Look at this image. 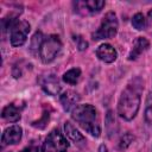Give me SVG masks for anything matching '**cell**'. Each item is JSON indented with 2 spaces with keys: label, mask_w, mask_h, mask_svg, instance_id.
Wrapping results in <instances>:
<instances>
[{
  "label": "cell",
  "mask_w": 152,
  "mask_h": 152,
  "mask_svg": "<svg viewBox=\"0 0 152 152\" xmlns=\"http://www.w3.org/2000/svg\"><path fill=\"white\" fill-rule=\"evenodd\" d=\"M68 142L58 129H53L45 139L42 152H66Z\"/></svg>",
  "instance_id": "5"
},
{
  "label": "cell",
  "mask_w": 152,
  "mask_h": 152,
  "mask_svg": "<svg viewBox=\"0 0 152 152\" xmlns=\"http://www.w3.org/2000/svg\"><path fill=\"white\" fill-rule=\"evenodd\" d=\"M115 119H114V116H113V113L109 110L108 113H107V116H106V127H107V131H108V135L110 137V127H113V129H114V127H115Z\"/></svg>",
  "instance_id": "19"
},
{
  "label": "cell",
  "mask_w": 152,
  "mask_h": 152,
  "mask_svg": "<svg viewBox=\"0 0 152 152\" xmlns=\"http://www.w3.org/2000/svg\"><path fill=\"white\" fill-rule=\"evenodd\" d=\"M148 40L146 38H142V37H139L135 42H134V45H133V49L131 50L129 52V56L128 58L129 59H135L144 50H146L148 48Z\"/></svg>",
  "instance_id": "12"
},
{
  "label": "cell",
  "mask_w": 152,
  "mask_h": 152,
  "mask_svg": "<svg viewBox=\"0 0 152 152\" xmlns=\"http://www.w3.org/2000/svg\"><path fill=\"white\" fill-rule=\"evenodd\" d=\"M132 25L137 28V30H142L146 25V21H145V18L141 13H137L133 19H132Z\"/></svg>",
  "instance_id": "17"
},
{
  "label": "cell",
  "mask_w": 152,
  "mask_h": 152,
  "mask_svg": "<svg viewBox=\"0 0 152 152\" xmlns=\"http://www.w3.org/2000/svg\"><path fill=\"white\" fill-rule=\"evenodd\" d=\"M96 55L101 61H103L106 63H112V62H114L116 59V51L109 44L100 45L99 49L96 50Z\"/></svg>",
  "instance_id": "9"
},
{
  "label": "cell",
  "mask_w": 152,
  "mask_h": 152,
  "mask_svg": "<svg viewBox=\"0 0 152 152\" xmlns=\"http://www.w3.org/2000/svg\"><path fill=\"white\" fill-rule=\"evenodd\" d=\"M64 129H65V133L66 135L75 142V144H81V142H84V137L72 126V124H70L69 121H66L64 124Z\"/></svg>",
  "instance_id": "13"
},
{
  "label": "cell",
  "mask_w": 152,
  "mask_h": 152,
  "mask_svg": "<svg viewBox=\"0 0 152 152\" xmlns=\"http://www.w3.org/2000/svg\"><path fill=\"white\" fill-rule=\"evenodd\" d=\"M80 76H81V70L78 68H74L63 75V81L69 84H75V83H77Z\"/></svg>",
  "instance_id": "15"
},
{
  "label": "cell",
  "mask_w": 152,
  "mask_h": 152,
  "mask_svg": "<svg viewBox=\"0 0 152 152\" xmlns=\"http://www.w3.org/2000/svg\"><path fill=\"white\" fill-rule=\"evenodd\" d=\"M20 152H38V147L37 146H28V147H25L24 150H21Z\"/></svg>",
  "instance_id": "22"
},
{
  "label": "cell",
  "mask_w": 152,
  "mask_h": 152,
  "mask_svg": "<svg viewBox=\"0 0 152 152\" xmlns=\"http://www.w3.org/2000/svg\"><path fill=\"white\" fill-rule=\"evenodd\" d=\"M78 101H80L78 94L72 91V90H66L65 93H63L61 95V103L63 106V109L66 110V112H69L74 107H76Z\"/></svg>",
  "instance_id": "11"
},
{
  "label": "cell",
  "mask_w": 152,
  "mask_h": 152,
  "mask_svg": "<svg viewBox=\"0 0 152 152\" xmlns=\"http://www.w3.org/2000/svg\"><path fill=\"white\" fill-rule=\"evenodd\" d=\"M146 120L150 125H152V106L148 107L147 110H146Z\"/></svg>",
  "instance_id": "21"
},
{
  "label": "cell",
  "mask_w": 152,
  "mask_h": 152,
  "mask_svg": "<svg viewBox=\"0 0 152 152\" xmlns=\"http://www.w3.org/2000/svg\"><path fill=\"white\" fill-rule=\"evenodd\" d=\"M43 39H44V37H43L42 32H37L33 36L32 42H31V51L33 53H39V48H40V45L43 43Z\"/></svg>",
  "instance_id": "16"
},
{
  "label": "cell",
  "mask_w": 152,
  "mask_h": 152,
  "mask_svg": "<svg viewBox=\"0 0 152 152\" xmlns=\"http://www.w3.org/2000/svg\"><path fill=\"white\" fill-rule=\"evenodd\" d=\"M21 127H19L18 125L11 126L8 128L5 129L2 138H1V142L2 145H10V144H17L20 141L21 139Z\"/></svg>",
  "instance_id": "8"
},
{
  "label": "cell",
  "mask_w": 152,
  "mask_h": 152,
  "mask_svg": "<svg viewBox=\"0 0 152 152\" xmlns=\"http://www.w3.org/2000/svg\"><path fill=\"white\" fill-rule=\"evenodd\" d=\"M118 31V19L115 13L108 12L103 19L102 23L99 27V30L94 33V39H108L113 38L116 34Z\"/></svg>",
  "instance_id": "4"
},
{
  "label": "cell",
  "mask_w": 152,
  "mask_h": 152,
  "mask_svg": "<svg viewBox=\"0 0 152 152\" xmlns=\"http://www.w3.org/2000/svg\"><path fill=\"white\" fill-rule=\"evenodd\" d=\"M39 83L44 89V91L50 95H57L61 91V84L58 82L57 76H55L53 74L42 76L39 78Z\"/></svg>",
  "instance_id": "7"
},
{
  "label": "cell",
  "mask_w": 152,
  "mask_h": 152,
  "mask_svg": "<svg viewBox=\"0 0 152 152\" xmlns=\"http://www.w3.org/2000/svg\"><path fill=\"white\" fill-rule=\"evenodd\" d=\"M72 119L80 126L94 137H99L101 128L96 122V110L91 104H78L72 109Z\"/></svg>",
  "instance_id": "1"
},
{
  "label": "cell",
  "mask_w": 152,
  "mask_h": 152,
  "mask_svg": "<svg viewBox=\"0 0 152 152\" xmlns=\"http://www.w3.org/2000/svg\"><path fill=\"white\" fill-rule=\"evenodd\" d=\"M62 48V43L58 36H49L43 39V43L39 48V57L44 63H50L55 59L57 53Z\"/></svg>",
  "instance_id": "3"
},
{
  "label": "cell",
  "mask_w": 152,
  "mask_h": 152,
  "mask_svg": "<svg viewBox=\"0 0 152 152\" xmlns=\"http://www.w3.org/2000/svg\"><path fill=\"white\" fill-rule=\"evenodd\" d=\"M30 32V24L25 20L17 21L11 28V44L13 46H20L26 42L27 33Z\"/></svg>",
  "instance_id": "6"
},
{
  "label": "cell",
  "mask_w": 152,
  "mask_h": 152,
  "mask_svg": "<svg viewBox=\"0 0 152 152\" xmlns=\"http://www.w3.org/2000/svg\"><path fill=\"white\" fill-rule=\"evenodd\" d=\"M133 135L132 134H125V135H122L121 137V139H120V142H119V147L121 148V150H125V148H127L129 145H131V142L133 141Z\"/></svg>",
  "instance_id": "18"
},
{
  "label": "cell",
  "mask_w": 152,
  "mask_h": 152,
  "mask_svg": "<svg viewBox=\"0 0 152 152\" xmlns=\"http://www.w3.org/2000/svg\"><path fill=\"white\" fill-rule=\"evenodd\" d=\"M100 152H107V147L104 146V145H101L100 146V150H99Z\"/></svg>",
  "instance_id": "23"
},
{
  "label": "cell",
  "mask_w": 152,
  "mask_h": 152,
  "mask_svg": "<svg viewBox=\"0 0 152 152\" xmlns=\"http://www.w3.org/2000/svg\"><path fill=\"white\" fill-rule=\"evenodd\" d=\"M103 6H104V1H101V0H88V1L75 2V7L77 11L86 10V12H89V13L100 12Z\"/></svg>",
  "instance_id": "10"
},
{
  "label": "cell",
  "mask_w": 152,
  "mask_h": 152,
  "mask_svg": "<svg viewBox=\"0 0 152 152\" xmlns=\"http://www.w3.org/2000/svg\"><path fill=\"white\" fill-rule=\"evenodd\" d=\"M148 18H150V20H152V11L148 12Z\"/></svg>",
  "instance_id": "24"
},
{
  "label": "cell",
  "mask_w": 152,
  "mask_h": 152,
  "mask_svg": "<svg viewBox=\"0 0 152 152\" xmlns=\"http://www.w3.org/2000/svg\"><path fill=\"white\" fill-rule=\"evenodd\" d=\"M140 106V95L139 93L135 90L134 87H127L119 100V104H118V110L121 118H124L125 120H132L139 109Z\"/></svg>",
  "instance_id": "2"
},
{
  "label": "cell",
  "mask_w": 152,
  "mask_h": 152,
  "mask_svg": "<svg viewBox=\"0 0 152 152\" xmlns=\"http://www.w3.org/2000/svg\"><path fill=\"white\" fill-rule=\"evenodd\" d=\"M2 118L6 119L7 121H18L20 119V110L14 106V104H8L7 107L4 108L2 110Z\"/></svg>",
  "instance_id": "14"
},
{
  "label": "cell",
  "mask_w": 152,
  "mask_h": 152,
  "mask_svg": "<svg viewBox=\"0 0 152 152\" xmlns=\"http://www.w3.org/2000/svg\"><path fill=\"white\" fill-rule=\"evenodd\" d=\"M75 42H77V48H78V50H84V49H87V46H88V43L81 37V36H76L75 38Z\"/></svg>",
  "instance_id": "20"
}]
</instances>
